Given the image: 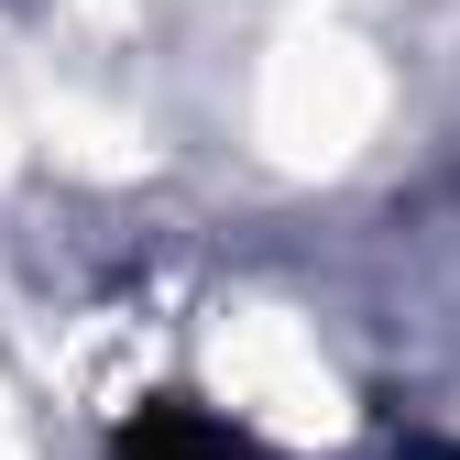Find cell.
Listing matches in <instances>:
<instances>
[{"label": "cell", "instance_id": "6da1fadb", "mask_svg": "<svg viewBox=\"0 0 460 460\" xmlns=\"http://www.w3.org/2000/svg\"><path fill=\"white\" fill-rule=\"evenodd\" d=\"M121 460H263V449H252L242 428L198 417V406H154V417L121 428Z\"/></svg>", "mask_w": 460, "mask_h": 460}]
</instances>
